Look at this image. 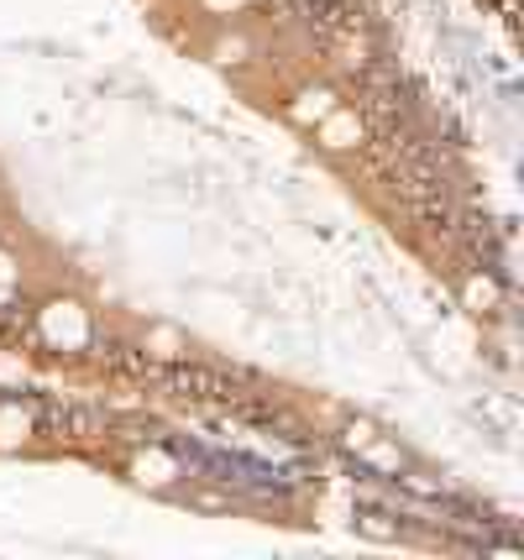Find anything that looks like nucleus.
<instances>
[{
    "mask_svg": "<svg viewBox=\"0 0 524 560\" xmlns=\"http://www.w3.org/2000/svg\"><path fill=\"white\" fill-rule=\"evenodd\" d=\"M37 336L53 346V351H84L95 341V310L74 299V293H53L37 304Z\"/></svg>",
    "mask_w": 524,
    "mask_h": 560,
    "instance_id": "1",
    "label": "nucleus"
},
{
    "mask_svg": "<svg viewBox=\"0 0 524 560\" xmlns=\"http://www.w3.org/2000/svg\"><path fill=\"white\" fill-rule=\"evenodd\" d=\"M310 131H315V147H321V152H362V147H368V121H362L357 110H347V105H336V110H330L321 126H310Z\"/></svg>",
    "mask_w": 524,
    "mask_h": 560,
    "instance_id": "2",
    "label": "nucleus"
},
{
    "mask_svg": "<svg viewBox=\"0 0 524 560\" xmlns=\"http://www.w3.org/2000/svg\"><path fill=\"white\" fill-rule=\"evenodd\" d=\"M137 346H142V357L158 366H178L189 362V336L178 330V325H168V319H152V325H142L137 330Z\"/></svg>",
    "mask_w": 524,
    "mask_h": 560,
    "instance_id": "3",
    "label": "nucleus"
},
{
    "mask_svg": "<svg viewBox=\"0 0 524 560\" xmlns=\"http://www.w3.org/2000/svg\"><path fill=\"white\" fill-rule=\"evenodd\" d=\"M126 477L148 492H168L178 477H184V466H178L168 451H131V456H126Z\"/></svg>",
    "mask_w": 524,
    "mask_h": 560,
    "instance_id": "4",
    "label": "nucleus"
},
{
    "mask_svg": "<svg viewBox=\"0 0 524 560\" xmlns=\"http://www.w3.org/2000/svg\"><path fill=\"white\" fill-rule=\"evenodd\" d=\"M336 105H341V95H336L330 84H300V90L289 95V105H283V116H289L294 126H304V131H310V126H321L325 116L336 110Z\"/></svg>",
    "mask_w": 524,
    "mask_h": 560,
    "instance_id": "5",
    "label": "nucleus"
},
{
    "mask_svg": "<svg viewBox=\"0 0 524 560\" xmlns=\"http://www.w3.org/2000/svg\"><path fill=\"white\" fill-rule=\"evenodd\" d=\"M456 299H462V310H467V315H477V319L503 315V289H499V278H493V272H482V268L462 278Z\"/></svg>",
    "mask_w": 524,
    "mask_h": 560,
    "instance_id": "6",
    "label": "nucleus"
},
{
    "mask_svg": "<svg viewBox=\"0 0 524 560\" xmlns=\"http://www.w3.org/2000/svg\"><path fill=\"white\" fill-rule=\"evenodd\" d=\"M32 440H37V419H32V409H22V404H0V456H22V451H32Z\"/></svg>",
    "mask_w": 524,
    "mask_h": 560,
    "instance_id": "7",
    "label": "nucleus"
},
{
    "mask_svg": "<svg viewBox=\"0 0 524 560\" xmlns=\"http://www.w3.org/2000/svg\"><path fill=\"white\" fill-rule=\"evenodd\" d=\"M210 58H216L221 69H242V63H252V43L242 32H221V37L210 43Z\"/></svg>",
    "mask_w": 524,
    "mask_h": 560,
    "instance_id": "8",
    "label": "nucleus"
},
{
    "mask_svg": "<svg viewBox=\"0 0 524 560\" xmlns=\"http://www.w3.org/2000/svg\"><path fill=\"white\" fill-rule=\"evenodd\" d=\"M377 435H383V430H377L368 415H347V419H341V445H347V451H357V456H362Z\"/></svg>",
    "mask_w": 524,
    "mask_h": 560,
    "instance_id": "9",
    "label": "nucleus"
},
{
    "mask_svg": "<svg viewBox=\"0 0 524 560\" xmlns=\"http://www.w3.org/2000/svg\"><path fill=\"white\" fill-rule=\"evenodd\" d=\"M362 462H373V466H383V471H404L409 466V456H404V445H394L388 435H377L368 451H362Z\"/></svg>",
    "mask_w": 524,
    "mask_h": 560,
    "instance_id": "10",
    "label": "nucleus"
},
{
    "mask_svg": "<svg viewBox=\"0 0 524 560\" xmlns=\"http://www.w3.org/2000/svg\"><path fill=\"white\" fill-rule=\"evenodd\" d=\"M16 283H22V257L0 246V289H16Z\"/></svg>",
    "mask_w": 524,
    "mask_h": 560,
    "instance_id": "11",
    "label": "nucleus"
},
{
    "mask_svg": "<svg viewBox=\"0 0 524 560\" xmlns=\"http://www.w3.org/2000/svg\"><path fill=\"white\" fill-rule=\"evenodd\" d=\"M341 63H347V69H362V63H368V43H362V37H347V43H341Z\"/></svg>",
    "mask_w": 524,
    "mask_h": 560,
    "instance_id": "12",
    "label": "nucleus"
},
{
    "mask_svg": "<svg viewBox=\"0 0 524 560\" xmlns=\"http://www.w3.org/2000/svg\"><path fill=\"white\" fill-rule=\"evenodd\" d=\"M357 524H362V529H368V535H377V539H394V535H399V529H394V524H383V518H377V513H362V518H357Z\"/></svg>",
    "mask_w": 524,
    "mask_h": 560,
    "instance_id": "13",
    "label": "nucleus"
},
{
    "mask_svg": "<svg viewBox=\"0 0 524 560\" xmlns=\"http://www.w3.org/2000/svg\"><path fill=\"white\" fill-rule=\"evenodd\" d=\"M200 5L210 11V16H236V11H242L247 0H200Z\"/></svg>",
    "mask_w": 524,
    "mask_h": 560,
    "instance_id": "14",
    "label": "nucleus"
},
{
    "mask_svg": "<svg viewBox=\"0 0 524 560\" xmlns=\"http://www.w3.org/2000/svg\"><path fill=\"white\" fill-rule=\"evenodd\" d=\"M189 503H200V509H231L225 492H189Z\"/></svg>",
    "mask_w": 524,
    "mask_h": 560,
    "instance_id": "15",
    "label": "nucleus"
}]
</instances>
